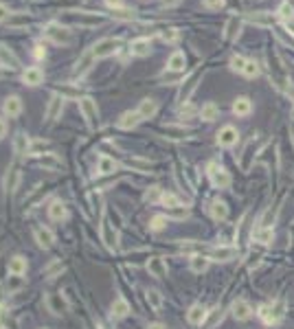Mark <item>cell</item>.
I'll use <instances>...</instances> for the list:
<instances>
[{"label":"cell","instance_id":"6da1fadb","mask_svg":"<svg viewBox=\"0 0 294 329\" xmlns=\"http://www.w3.org/2000/svg\"><path fill=\"white\" fill-rule=\"evenodd\" d=\"M44 37H46L48 42L57 44V46H68V44L73 42V31H70L68 26L59 24V22H48V24L44 26Z\"/></svg>","mask_w":294,"mask_h":329},{"label":"cell","instance_id":"7a4b0ae2","mask_svg":"<svg viewBox=\"0 0 294 329\" xmlns=\"http://www.w3.org/2000/svg\"><path fill=\"white\" fill-rule=\"evenodd\" d=\"M79 110H81V114H84V119H86V125H88L90 130H95L97 123H99V110H97L95 99L81 97V99H79Z\"/></svg>","mask_w":294,"mask_h":329},{"label":"cell","instance_id":"3957f363","mask_svg":"<svg viewBox=\"0 0 294 329\" xmlns=\"http://www.w3.org/2000/svg\"><path fill=\"white\" fill-rule=\"evenodd\" d=\"M119 46H121L119 37H103V40H99L95 46H92V53H95L97 59H105V57H110V55H114L119 51Z\"/></svg>","mask_w":294,"mask_h":329},{"label":"cell","instance_id":"277c9868","mask_svg":"<svg viewBox=\"0 0 294 329\" xmlns=\"http://www.w3.org/2000/svg\"><path fill=\"white\" fill-rule=\"evenodd\" d=\"M101 241L105 244V248L108 250H116V246H119V235H116V230H114V226L110 224V219H108V215H101Z\"/></svg>","mask_w":294,"mask_h":329},{"label":"cell","instance_id":"5b68a950","mask_svg":"<svg viewBox=\"0 0 294 329\" xmlns=\"http://www.w3.org/2000/svg\"><path fill=\"white\" fill-rule=\"evenodd\" d=\"M209 178L211 182H213V186H218V189H226V186H231V173L226 171L224 167H218L215 163L209 164Z\"/></svg>","mask_w":294,"mask_h":329},{"label":"cell","instance_id":"8992f818","mask_svg":"<svg viewBox=\"0 0 294 329\" xmlns=\"http://www.w3.org/2000/svg\"><path fill=\"white\" fill-rule=\"evenodd\" d=\"M44 81V70L40 66H29V68L22 70V84L29 86V88H35Z\"/></svg>","mask_w":294,"mask_h":329},{"label":"cell","instance_id":"52a82bcc","mask_svg":"<svg viewBox=\"0 0 294 329\" xmlns=\"http://www.w3.org/2000/svg\"><path fill=\"white\" fill-rule=\"evenodd\" d=\"M22 99L18 95H9L7 99L2 101V112H4V117H9V119H15V117H20L22 114Z\"/></svg>","mask_w":294,"mask_h":329},{"label":"cell","instance_id":"ba28073f","mask_svg":"<svg viewBox=\"0 0 294 329\" xmlns=\"http://www.w3.org/2000/svg\"><path fill=\"white\" fill-rule=\"evenodd\" d=\"M237 141H240V134H237V130L233 128V125H224V128L218 132V145L220 147H233V145H237Z\"/></svg>","mask_w":294,"mask_h":329},{"label":"cell","instance_id":"9c48e42d","mask_svg":"<svg viewBox=\"0 0 294 329\" xmlns=\"http://www.w3.org/2000/svg\"><path fill=\"white\" fill-rule=\"evenodd\" d=\"M33 237H35L37 241V246L44 250H48V248H53V244H55V233L51 228H44V226H37L35 230H33Z\"/></svg>","mask_w":294,"mask_h":329},{"label":"cell","instance_id":"30bf717a","mask_svg":"<svg viewBox=\"0 0 294 329\" xmlns=\"http://www.w3.org/2000/svg\"><path fill=\"white\" fill-rule=\"evenodd\" d=\"M95 53H92V48L90 51H86L84 55H81L79 59H77V64H75V68H73V73H75V77H84L88 70L92 68V64H95Z\"/></svg>","mask_w":294,"mask_h":329},{"label":"cell","instance_id":"8fae6325","mask_svg":"<svg viewBox=\"0 0 294 329\" xmlns=\"http://www.w3.org/2000/svg\"><path fill=\"white\" fill-rule=\"evenodd\" d=\"M141 114L136 112V110H127V112H123L119 117V121H116V128L119 130H134L138 123H141Z\"/></svg>","mask_w":294,"mask_h":329},{"label":"cell","instance_id":"7c38bea8","mask_svg":"<svg viewBox=\"0 0 294 329\" xmlns=\"http://www.w3.org/2000/svg\"><path fill=\"white\" fill-rule=\"evenodd\" d=\"M235 255H237L235 246H218V248L209 250V259H213V261H231V259H235Z\"/></svg>","mask_w":294,"mask_h":329},{"label":"cell","instance_id":"4fadbf2b","mask_svg":"<svg viewBox=\"0 0 294 329\" xmlns=\"http://www.w3.org/2000/svg\"><path fill=\"white\" fill-rule=\"evenodd\" d=\"M231 312H233V318H235V321H248V318L253 316L251 303H248V301H244V299H237L235 303H233Z\"/></svg>","mask_w":294,"mask_h":329},{"label":"cell","instance_id":"5bb4252c","mask_svg":"<svg viewBox=\"0 0 294 329\" xmlns=\"http://www.w3.org/2000/svg\"><path fill=\"white\" fill-rule=\"evenodd\" d=\"M149 51H152V40L149 37H136V40L130 42V53L136 55V57H147Z\"/></svg>","mask_w":294,"mask_h":329},{"label":"cell","instance_id":"9a60e30c","mask_svg":"<svg viewBox=\"0 0 294 329\" xmlns=\"http://www.w3.org/2000/svg\"><path fill=\"white\" fill-rule=\"evenodd\" d=\"M147 272L156 279L167 277V263H165L163 257H149L147 259Z\"/></svg>","mask_w":294,"mask_h":329},{"label":"cell","instance_id":"2e32d148","mask_svg":"<svg viewBox=\"0 0 294 329\" xmlns=\"http://www.w3.org/2000/svg\"><path fill=\"white\" fill-rule=\"evenodd\" d=\"M0 68H11V70L20 68V59L15 57V53L9 51L2 44H0Z\"/></svg>","mask_w":294,"mask_h":329},{"label":"cell","instance_id":"e0dca14e","mask_svg":"<svg viewBox=\"0 0 294 329\" xmlns=\"http://www.w3.org/2000/svg\"><path fill=\"white\" fill-rule=\"evenodd\" d=\"M13 152H15V156L18 158H24V156H29L31 154V141H29V136H26L24 132H18V136H15Z\"/></svg>","mask_w":294,"mask_h":329},{"label":"cell","instance_id":"ac0fdd59","mask_svg":"<svg viewBox=\"0 0 294 329\" xmlns=\"http://www.w3.org/2000/svg\"><path fill=\"white\" fill-rule=\"evenodd\" d=\"M48 217L53 219V222H64L66 217H68V208L62 200H53L51 204H48Z\"/></svg>","mask_w":294,"mask_h":329},{"label":"cell","instance_id":"d6986e66","mask_svg":"<svg viewBox=\"0 0 294 329\" xmlns=\"http://www.w3.org/2000/svg\"><path fill=\"white\" fill-rule=\"evenodd\" d=\"M64 101L66 99L64 97H59L57 92H53V97H51V101H48V108H46V121H55L62 114V106H64Z\"/></svg>","mask_w":294,"mask_h":329},{"label":"cell","instance_id":"ffe728a7","mask_svg":"<svg viewBox=\"0 0 294 329\" xmlns=\"http://www.w3.org/2000/svg\"><path fill=\"white\" fill-rule=\"evenodd\" d=\"M116 167H119V164H116L114 158H110V156H99L95 175H110V173L116 171Z\"/></svg>","mask_w":294,"mask_h":329},{"label":"cell","instance_id":"44dd1931","mask_svg":"<svg viewBox=\"0 0 294 329\" xmlns=\"http://www.w3.org/2000/svg\"><path fill=\"white\" fill-rule=\"evenodd\" d=\"M136 112L141 114V119H143V121H145V119H152L154 114L158 112V103L154 101V99H149V97H147V99H143V101L138 103Z\"/></svg>","mask_w":294,"mask_h":329},{"label":"cell","instance_id":"7402d4cb","mask_svg":"<svg viewBox=\"0 0 294 329\" xmlns=\"http://www.w3.org/2000/svg\"><path fill=\"white\" fill-rule=\"evenodd\" d=\"M286 314V301H277L275 305L268 307V318H266V323L268 325H275V323H279L281 318Z\"/></svg>","mask_w":294,"mask_h":329},{"label":"cell","instance_id":"603a6c76","mask_svg":"<svg viewBox=\"0 0 294 329\" xmlns=\"http://www.w3.org/2000/svg\"><path fill=\"white\" fill-rule=\"evenodd\" d=\"M26 268H29V263H26V259L22 255H15L9 259V266L7 270L9 274H18V277H22V274H26Z\"/></svg>","mask_w":294,"mask_h":329},{"label":"cell","instance_id":"cb8c5ba5","mask_svg":"<svg viewBox=\"0 0 294 329\" xmlns=\"http://www.w3.org/2000/svg\"><path fill=\"white\" fill-rule=\"evenodd\" d=\"M233 112H235L237 117H248V114L253 112V101L248 97H237L235 103H233Z\"/></svg>","mask_w":294,"mask_h":329},{"label":"cell","instance_id":"d4e9b609","mask_svg":"<svg viewBox=\"0 0 294 329\" xmlns=\"http://www.w3.org/2000/svg\"><path fill=\"white\" fill-rule=\"evenodd\" d=\"M204 318H207V310H204V307L200 305V303L191 305L189 312H187V321H189L191 325H202Z\"/></svg>","mask_w":294,"mask_h":329},{"label":"cell","instance_id":"484cf974","mask_svg":"<svg viewBox=\"0 0 294 329\" xmlns=\"http://www.w3.org/2000/svg\"><path fill=\"white\" fill-rule=\"evenodd\" d=\"M18 182H20V169H18V164H11L9 171H7V178H4V189H7L9 193H13V191L18 189Z\"/></svg>","mask_w":294,"mask_h":329},{"label":"cell","instance_id":"4316f807","mask_svg":"<svg viewBox=\"0 0 294 329\" xmlns=\"http://www.w3.org/2000/svg\"><path fill=\"white\" fill-rule=\"evenodd\" d=\"M127 314H130V303H127L125 299H114L112 303V318L114 321H121V318H125Z\"/></svg>","mask_w":294,"mask_h":329},{"label":"cell","instance_id":"83f0119b","mask_svg":"<svg viewBox=\"0 0 294 329\" xmlns=\"http://www.w3.org/2000/svg\"><path fill=\"white\" fill-rule=\"evenodd\" d=\"M185 64H187L185 53L176 51V53H171V57H169V62H167V68L174 70V73H180V70H185Z\"/></svg>","mask_w":294,"mask_h":329},{"label":"cell","instance_id":"f1b7e54d","mask_svg":"<svg viewBox=\"0 0 294 329\" xmlns=\"http://www.w3.org/2000/svg\"><path fill=\"white\" fill-rule=\"evenodd\" d=\"M37 163H40V167L44 169H51V171H55V169L62 167V161H59L55 154H42L40 158H37Z\"/></svg>","mask_w":294,"mask_h":329},{"label":"cell","instance_id":"f546056e","mask_svg":"<svg viewBox=\"0 0 294 329\" xmlns=\"http://www.w3.org/2000/svg\"><path fill=\"white\" fill-rule=\"evenodd\" d=\"M211 217L218 219V222L226 219V217H229V206H226L224 202H220V200L211 202Z\"/></svg>","mask_w":294,"mask_h":329},{"label":"cell","instance_id":"4dcf8cb0","mask_svg":"<svg viewBox=\"0 0 294 329\" xmlns=\"http://www.w3.org/2000/svg\"><path fill=\"white\" fill-rule=\"evenodd\" d=\"M218 117H220V108L215 106L213 101L204 103V106L200 108V119H204V121H215Z\"/></svg>","mask_w":294,"mask_h":329},{"label":"cell","instance_id":"1f68e13d","mask_svg":"<svg viewBox=\"0 0 294 329\" xmlns=\"http://www.w3.org/2000/svg\"><path fill=\"white\" fill-rule=\"evenodd\" d=\"M246 20L253 22V24H259V26H273L275 24V18L268 13H248Z\"/></svg>","mask_w":294,"mask_h":329},{"label":"cell","instance_id":"d6a6232c","mask_svg":"<svg viewBox=\"0 0 294 329\" xmlns=\"http://www.w3.org/2000/svg\"><path fill=\"white\" fill-rule=\"evenodd\" d=\"M163 189L156 184V186H149V189L145 191V195H143V200L145 202H149V204H160L163 202Z\"/></svg>","mask_w":294,"mask_h":329},{"label":"cell","instance_id":"836d02e7","mask_svg":"<svg viewBox=\"0 0 294 329\" xmlns=\"http://www.w3.org/2000/svg\"><path fill=\"white\" fill-rule=\"evenodd\" d=\"M9 29H22V26L29 24V15L22 13V11H18V13H11V18L7 20Z\"/></svg>","mask_w":294,"mask_h":329},{"label":"cell","instance_id":"e575fe53","mask_svg":"<svg viewBox=\"0 0 294 329\" xmlns=\"http://www.w3.org/2000/svg\"><path fill=\"white\" fill-rule=\"evenodd\" d=\"M209 257L207 255H193L191 257V270L193 272H204V270H207V268H209Z\"/></svg>","mask_w":294,"mask_h":329},{"label":"cell","instance_id":"d590c367","mask_svg":"<svg viewBox=\"0 0 294 329\" xmlns=\"http://www.w3.org/2000/svg\"><path fill=\"white\" fill-rule=\"evenodd\" d=\"M253 237H255V241H259V244H270V241L275 239V233H273V228H266V226H262V228H257L253 233Z\"/></svg>","mask_w":294,"mask_h":329},{"label":"cell","instance_id":"8d00e7d4","mask_svg":"<svg viewBox=\"0 0 294 329\" xmlns=\"http://www.w3.org/2000/svg\"><path fill=\"white\" fill-rule=\"evenodd\" d=\"M147 303H149V307H152L154 312H160V310H163V294L156 292V290H149V292H147Z\"/></svg>","mask_w":294,"mask_h":329},{"label":"cell","instance_id":"74e56055","mask_svg":"<svg viewBox=\"0 0 294 329\" xmlns=\"http://www.w3.org/2000/svg\"><path fill=\"white\" fill-rule=\"evenodd\" d=\"M99 22H101V18L95 13H81L79 18H75V24H79V26H97Z\"/></svg>","mask_w":294,"mask_h":329},{"label":"cell","instance_id":"f35d334b","mask_svg":"<svg viewBox=\"0 0 294 329\" xmlns=\"http://www.w3.org/2000/svg\"><path fill=\"white\" fill-rule=\"evenodd\" d=\"M277 13H279L281 18H286V20L294 18V0H286V2L279 7V11H277Z\"/></svg>","mask_w":294,"mask_h":329},{"label":"cell","instance_id":"ab89813d","mask_svg":"<svg viewBox=\"0 0 294 329\" xmlns=\"http://www.w3.org/2000/svg\"><path fill=\"white\" fill-rule=\"evenodd\" d=\"M167 226V215H154L149 219V228L154 230V233H158V230H163Z\"/></svg>","mask_w":294,"mask_h":329},{"label":"cell","instance_id":"60d3db41","mask_svg":"<svg viewBox=\"0 0 294 329\" xmlns=\"http://www.w3.org/2000/svg\"><path fill=\"white\" fill-rule=\"evenodd\" d=\"M242 75H244V77H248V79H255V77L259 75V66L248 59L246 66H244V70H242Z\"/></svg>","mask_w":294,"mask_h":329},{"label":"cell","instance_id":"b9f144b4","mask_svg":"<svg viewBox=\"0 0 294 329\" xmlns=\"http://www.w3.org/2000/svg\"><path fill=\"white\" fill-rule=\"evenodd\" d=\"M167 217H174V219H185L189 215V211H187L185 206H174V208H167V213H165Z\"/></svg>","mask_w":294,"mask_h":329},{"label":"cell","instance_id":"7bdbcfd3","mask_svg":"<svg viewBox=\"0 0 294 329\" xmlns=\"http://www.w3.org/2000/svg\"><path fill=\"white\" fill-rule=\"evenodd\" d=\"M165 208H174V206H182L180 204V197L178 195H174V193H165L163 195V202H160Z\"/></svg>","mask_w":294,"mask_h":329},{"label":"cell","instance_id":"ee69618b","mask_svg":"<svg viewBox=\"0 0 294 329\" xmlns=\"http://www.w3.org/2000/svg\"><path fill=\"white\" fill-rule=\"evenodd\" d=\"M246 62H248V59L242 57V55H233V57H231V70H237V73H242L244 66H246Z\"/></svg>","mask_w":294,"mask_h":329},{"label":"cell","instance_id":"f6af8a7d","mask_svg":"<svg viewBox=\"0 0 294 329\" xmlns=\"http://www.w3.org/2000/svg\"><path fill=\"white\" fill-rule=\"evenodd\" d=\"M20 288H22V277H18V274H11L9 281H7V290H9V292H18Z\"/></svg>","mask_w":294,"mask_h":329},{"label":"cell","instance_id":"bcb514c9","mask_svg":"<svg viewBox=\"0 0 294 329\" xmlns=\"http://www.w3.org/2000/svg\"><path fill=\"white\" fill-rule=\"evenodd\" d=\"M112 15H114L116 20H134V11H132V9H123V7L116 9Z\"/></svg>","mask_w":294,"mask_h":329},{"label":"cell","instance_id":"7dc6e473","mask_svg":"<svg viewBox=\"0 0 294 329\" xmlns=\"http://www.w3.org/2000/svg\"><path fill=\"white\" fill-rule=\"evenodd\" d=\"M57 95L59 97H68V99H77V97H79V92H77L75 90V88H70V86H62V88H57Z\"/></svg>","mask_w":294,"mask_h":329},{"label":"cell","instance_id":"c3c4849f","mask_svg":"<svg viewBox=\"0 0 294 329\" xmlns=\"http://www.w3.org/2000/svg\"><path fill=\"white\" fill-rule=\"evenodd\" d=\"M178 37H180L178 29H167V31L163 33V40H165V42H169V44H174L176 40H178Z\"/></svg>","mask_w":294,"mask_h":329},{"label":"cell","instance_id":"681fc988","mask_svg":"<svg viewBox=\"0 0 294 329\" xmlns=\"http://www.w3.org/2000/svg\"><path fill=\"white\" fill-rule=\"evenodd\" d=\"M46 147V141H31V154L33 156H40V152Z\"/></svg>","mask_w":294,"mask_h":329},{"label":"cell","instance_id":"f907efd6","mask_svg":"<svg viewBox=\"0 0 294 329\" xmlns=\"http://www.w3.org/2000/svg\"><path fill=\"white\" fill-rule=\"evenodd\" d=\"M33 57H35V59H44V57H46V46L35 44V46H33Z\"/></svg>","mask_w":294,"mask_h":329},{"label":"cell","instance_id":"816d5d0a","mask_svg":"<svg viewBox=\"0 0 294 329\" xmlns=\"http://www.w3.org/2000/svg\"><path fill=\"white\" fill-rule=\"evenodd\" d=\"M59 270H64L62 261H55V263H51V266L46 268V277H53V274H55V272H59Z\"/></svg>","mask_w":294,"mask_h":329},{"label":"cell","instance_id":"f5cc1de1","mask_svg":"<svg viewBox=\"0 0 294 329\" xmlns=\"http://www.w3.org/2000/svg\"><path fill=\"white\" fill-rule=\"evenodd\" d=\"M11 18V9L4 2H0V22H7Z\"/></svg>","mask_w":294,"mask_h":329},{"label":"cell","instance_id":"db71d44e","mask_svg":"<svg viewBox=\"0 0 294 329\" xmlns=\"http://www.w3.org/2000/svg\"><path fill=\"white\" fill-rule=\"evenodd\" d=\"M204 2V7L207 9H220V7H224V0H202Z\"/></svg>","mask_w":294,"mask_h":329},{"label":"cell","instance_id":"11a10c76","mask_svg":"<svg viewBox=\"0 0 294 329\" xmlns=\"http://www.w3.org/2000/svg\"><path fill=\"white\" fill-rule=\"evenodd\" d=\"M103 2H105V7H110L112 11H116V9L123 7V0H103Z\"/></svg>","mask_w":294,"mask_h":329},{"label":"cell","instance_id":"9f6ffc18","mask_svg":"<svg viewBox=\"0 0 294 329\" xmlns=\"http://www.w3.org/2000/svg\"><path fill=\"white\" fill-rule=\"evenodd\" d=\"M4 136H7V121L0 119V141H2Z\"/></svg>","mask_w":294,"mask_h":329},{"label":"cell","instance_id":"6f0895ef","mask_svg":"<svg viewBox=\"0 0 294 329\" xmlns=\"http://www.w3.org/2000/svg\"><path fill=\"white\" fill-rule=\"evenodd\" d=\"M286 29H288V31H290V33H292V35H294V18H290V20H286Z\"/></svg>","mask_w":294,"mask_h":329},{"label":"cell","instance_id":"680465c9","mask_svg":"<svg viewBox=\"0 0 294 329\" xmlns=\"http://www.w3.org/2000/svg\"><path fill=\"white\" fill-rule=\"evenodd\" d=\"M191 114H193V108H191V106L182 108V117H191Z\"/></svg>","mask_w":294,"mask_h":329},{"label":"cell","instance_id":"91938a15","mask_svg":"<svg viewBox=\"0 0 294 329\" xmlns=\"http://www.w3.org/2000/svg\"><path fill=\"white\" fill-rule=\"evenodd\" d=\"M180 0H163V4L165 7H174V4H178Z\"/></svg>","mask_w":294,"mask_h":329},{"label":"cell","instance_id":"94428289","mask_svg":"<svg viewBox=\"0 0 294 329\" xmlns=\"http://www.w3.org/2000/svg\"><path fill=\"white\" fill-rule=\"evenodd\" d=\"M147 329H165L163 325H160V323H152V325H149Z\"/></svg>","mask_w":294,"mask_h":329},{"label":"cell","instance_id":"6125c7cd","mask_svg":"<svg viewBox=\"0 0 294 329\" xmlns=\"http://www.w3.org/2000/svg\"><path fill=\"white\" fill-rule=\"evenodd\" d=\"M0 329H4V323L2 321H0Z\"/></svg>","mask_w":294,"mask_h":329},{"label":"cell","instance_id":"be15d7a7","mask_svg":"<svg viewBox=\"0 0 294 329\" xmlns=\"http://www.w3.org/2000/svg\"><path fill=\"white\" fill-rule=\"evenodd\" d=\"M0 75H2V70H0Z\"/></svg>","mask_w":294,"mask_h":329}]
</instances>
